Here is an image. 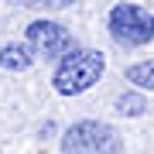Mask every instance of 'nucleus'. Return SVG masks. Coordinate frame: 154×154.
I'll return each instance as SVG.
<instances>
[{
	"mask_svg": "<svg viewBox=\"0 0 154 154\" xmlns=\"http://www.w3.org/2000/svg\"><path fill=\"white\" fill-rule=\"evenodd\" d=\"M106 72V58L103 51L93 48H72L65 58L58 62L55 75H51V86L58 89L62 96H79L86 89H93Z\"/></svg>",
	"mask_w": 154,
	"mask_h": 154,
	"instance_id": "f257e3e1",
	"label": "nucleus"
},
{
	"mask_svg": "<svg viewBox=\"0 0 154 154\" xmlns=\"http://www.w3.org/2000/svg\"><path fill=\"white\" fill-rule=\"evenodd\" d=\"M123 140L103 120H79L62 137V154H120Z\"/></svg>",
	"mask_w": 154,
	"mask_h": 154,
	"instance_id": "f03ea898",
	"label": "nucleus"
},
{
	"mask_svg": "<svg viewBox=\"0 0 154 154\" xmlns=\"http://www.w3.org/2000/svg\"><path fill=\"white\" fill-rule=\"evenodd\" d=\"M106 28L116 45L137 48V45L154 41V14L140 4H116L106 17Z\"/></svg>",
	"mask_w": 154,
	"mask_h": 154,
	"instance_id": "7ed1b4c3",
	"label": "nucleus"
},
{
	"mask_svg": "<svg viewBox=\"0 0 154 154\" xmlns=\"http://www.w3.org/2000/svg\"><path fill=\"white\" fill-rule=\"evenodd\" d=\"M28 45L41 58H65L75 48V38L55 21H31L28 24Z\"/></svg>",
	"mask_w": 154,
	"mask_h": 154,
	"instance_id": "20e7f679",
	"label": "nucleus"
},
{
	"mask_svg": "<svg viewBox=\"0 0 154 154\" xmlns=\"http://www.w3.org/2000/svg\"><path fill=\"white\" fill-rule=\"evenodd\" d=\"M34 51H31V45H4L0 48V69L4 72H24V69H31L34 65Z\"/></svg>",
	"mask_w": 154,
	"mask_h": 154,
	"instance_id": "39448f33",
	"label": "nucleus"
},
{
	"mask_svg": "<svg viewBox=\"0 0 154 154\" xmlns=\"http://www.w3.org/2000/svg\"><path fill=\"white\" fill-rule=\"evenodd\" d=\"M127 82L144 89V93H154V58L137 62V65H127Z\"/></svg>",
	"mask_w": 154,
	"mask_h": 154,
	"instance_id": "423d86ee",
	"label": "nucleus"
},
{
	"mask_svg": "<svg viewBox=\"0 0 154 154\" xmlns=\"http://www.w3.org/2000/svg\"><path fill=\"white\" fill-rule=\"evenodd\" d=\"M116 113H120V116H140V113H144V96H140V93H123V96H116Z\"/></svg>",
	"mask_w": 154,
	"mask_h": 154,
	"instance_id": "0eeeda50",
	"label": "nucleus"
},
{
	"mask_svg": "<svg viewBox=\"0 0 154 154\" xmlns=\"http://www.w3.org/2000/svg\"><path fill=\"white\" fill-rule=\"evenodd\" d=\"M11 4H21V7H48V11H62V7H72L75 0H11Z\"/></svg>",
	"mask_w": 154,
	"mask_h": 154,
	"instance_id": "6e6552de",
	"label": "nucleus"
}]
</instances>
